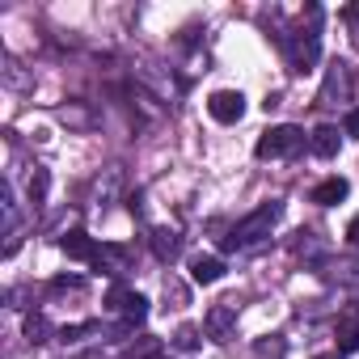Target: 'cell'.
Instances as JSON below:
<instances>
[{"label":"cell","mask_w":359,"mask_h":359,"mask_svg":"<svg viewBox=\"0 0 359 359\" xmlns=\"http://www.w3.org/2000/svg\"><path fill=\"white\" fill-rule=\"evenodd\" d=\"M279 216H283V203H279V199H271V203L254 208V212H250L245 220H237V229L224 237V250H245V245H254V241L271 237V229L279 224Z\"/></svg>","instance_id":"6da1fadb"},{"label":"cell","mask_w":359,"mask_h":359,"mask_svg":"<svg viewBox=\"0 0 359 359\" xmlns=\"http://www.w3.org/2000/svg\"><path fill=\"white\" fill-rule=\"evenodd\" d=\"M304 148V131L296 127V123H279V127H271V131H262V140L254 144V152H258V161H275V156H292V152H300Z\"/></svg>","instance_id":"7a4b0ae2"},{"label":"cell","mask_w":359,"mask_h":359,"mask_svg":"<svg viewBox=\"0 0 359 359\" xmlns=\"http://www.w3.org/2000/svg\"><path fill=\"white\" fill-rule=\"evenodd\" d=\"M106 313H118V317H123V325H127V330H135V325H144V317H148V300H144L140 292L110 287V296H106Z\"/></svg>","instance_id":"3957f363"},{"label":"cell","mask_w":359,"mask_h":359,"mask_svg":"<svg viewBox=\"0 0 359 359\" xmlns=\"http://www.w3.org/2000/svg\"><path fill=\"white\" fill-rule=\"evenodd\" d=\"M208 114H212L216 123H241V114H245V97H241L237 89H220V93L208 97Z\"/></svg>","instance_id":"277c9868"},{"label":"cell","mask_w":359,"mask_h":359,"mask_svg":"<svg viewBox=\"0 0 359 359\" xmlns=\"http://www.w3.org/2000/svg\"><path fill=\"white\" fill-rule=\"evenodd\" d=\"M346 195H351V182H346V177H325V182H317V187H313V195H309V199H313L317 208H334V203H342Z\"/></svg>","instance_id":"5b68a950"},{"label":"cell","mask_w":359,"mask_h":359,"mask_svg":"<svg viewBox=\"0 0 359 359\" xmlns=\"http://www.w3.org/2000/svg\"><path fill=\"white\" fill-rule=\"evenodd\" d=\"M309 148H313V152H317L321 161L338 156V148H342V135H338V127H330V123L313 127V135H309Z\"/></svg>","instance_id":"8992f818"},{"label":"cell","mask_w":359,"mask_h":359,"mask_svg":"<svg viewBox=\"0 0 359 359\" xmlns=\"http://www.w3.org/2000/svg\"><path fill=\"white\" fill-rule=\"evenodd\" d=\"M60 245H64V254H68V258H81V262H97V254H102V250H97V241H93L89 233H81V229H72Z\"/></svg>","instance_id":"52a82bcc"},{"label":"cell","mask_w":359,"mask_h":359,"mask_svg":"<svg viewBox=\"0 0 359 359\" xmlns=\"http://www.w3.org/2000/svg\"><path fill=\"white\" fill-rule=\"evenodd\" d=\"M191 279L195 283H220L224 279V262L220 258H212V254H199V258H191Z\"/></svg>","instance_id":"ba28073f"},{"label":"cell","mask_w":359,"mask_h":359,"mask_svg":"<svg viewBox=\"0 0 359 359\" xmlns=\"http://www.w3.org/2000/svg\"><path fill=\"white\" fill-rule=\"evenodd\" d=\"M317 51H321V43H317V34H304L292 51H287V60H292V72H309L313 68V60H317Z\"/></svg>","instance_id":"9c48e42d"},{"label":"cell","mask_w":359,"mask_h":359,"mask_svg":"<svg viewBox=\"0 0 359 359\" xmlns=\"http://www.w3.org/2000/svg\"><path fill=\"white\" fill-rule=\"evenodd\" d=\"M233 321H237V309H233V304H216V309L208 313V334H212L216 342H229Z\"/></svg>","instance_id":"30bf717a"},{"label":"cell","mask_w":359,"mask_h":359,"mask_svg":"<svg viewBox=\"0 0 359 359\" xmlns=\"http://www.w3.org/2000/svg\"><path fill=\"white\" fill-rule=\"evenodd\" d=\"M152 250H156L161 262H173L177 250H182V241H177V233H169V229H156V233H152Z\"/></svg>","instance_id":"8fae6325"},{"label":"cell","mask_w":359,"mask_h":359,"mask_svg":"<svg viewBox=\"0 0 359 359\" xmlns=\"http://www.w3.org/2000/svg\"><path fill=\"white\" fill-rule=\"evenodd\" d=\"M47 187H51V173H47V169H34V177H30V203H34V208L47 199Z\"/></svg>","instance_id":"7c38bea8"},{"label":"cell","mask_w":359,"mask_h":359,"mask_svg":"<svg viewBox=\"0 0 359 359\" xmlns=\"http://www.w3.org/2000/svg\"><path fill=\"white\" fill-rule=\"evenodd\" d=\"M47 334H51V325H47V317H39V313H30V317H26V338H30V342H47Z\"/></svg>","instance_id":"4fadbf2b"},{"label":"cell","mask_w":359,"mask_h":359,"mask_svg":"<svg viewBox=\"0 0 359 359\" xmlns=\"http://www.w3.org/2000/svg\"><path fill=\"white\" fill-rule=\"evenodd\" d=\"M346 351H359V321L338 330V355H346Z\"/></svg>","instance_id":"5bb4252c"},{"label":"cell","mask_w":359,"mask_h":359,"mask_svg":"<svg viewBox=\"0 0 359 359\" xmlns=\"http://www.w3.org/2000/svg\"><path fill=\"white\" fill-rule=\"evenodd\" d=\"M177 346H182V351H195L199 346V330L195 325H182V330H177V338H173Z\"/></svg>","instance_id":"9a60e30c"},{"label":"cell","mask_w":359,"mask_h":359,"mask_svg":"<svg viewBox=\"0 0 359 359\" xmlns=\"http://www.w3.org/2000/svg\"><path fill=\"white\" fill-rule=\"evenodd\" d=\"M342 131H346L351 140H359V106H355V110H346V123H342Z\"/></svg>","instance_id":"2e32d148"},{"label":"cell","mask_w":359,"mask_h":359,"mask_svg":"<svg viewBox=\"0 0 359 359\" xmlns=\"http://www.w3.org/2000/svg\"><path fill=\"white\" fill-rule=\"evenodd\" d=\"M346 241H351V245H359V216L346 224Z\"/></svg>","instance_id":"e0dca14e"},{"label":"cell","mask_w":359,"mask_h":359,"mask_svg":"<svg viewBox=\"0 0 359 359\" xmlns=\"http://www.w3.org/2000/svg\"><path fill=\"white\" fill-rule=\"evenodd\" d=\"M346 22L355 26V39H359V5H351V9H346Z\"/></svg>","instance_id":"ac0fdd59"},{"label":"cell","mask_w":359,"mask_h":359,"mask_svg":"<svg viewBox=\"0 0 359 359\" xmlns=\"http://www.w3.org/2000/svg\"><path fill=\"white\" fill-rule=\"evenodd\" d=\"M317 359H338V355H317Z\"/></svg>","instance_id":"d6986e66"}]
</instances>
